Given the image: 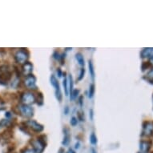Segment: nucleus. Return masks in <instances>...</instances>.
<instances>
[{"label":"nucleus","instance_id":"nucleus-8","mask_svg":"<svg viewBox=\"0 0 153 153\" xmlns=\"http://www.w3.org/2000/svg\"><path fill=\"white\" fill-rule=\"evenodd\" d=\"M25 124L27 126V128H30L35 132H40L43 130V126L37 123L35 120H28L26 122Z\"/></svg>","mask_w":153,"mask_h":153},{"label":"nucleus","instance_id":"nucleus-22","mask_svg":"<svg viewBox=\"0 0 153 153\" xmlns=\"http://www.w3.org/2000/svg\"><path fill=\"white\" fill-rule=\"evenodd\" d=\"M79 92V90H74L73 91L72 94L71 95V100H74L75 98L77 97V95H78Z\"/></svg>","mask_w":153,"mask_h":153},{"label":"nucleus","instance_id":"nucleus-2","mask_svg":"<svg viewBox=\"0 0 153 153\" xmlns=\"http://www.w3.org/2000/svg\"><path fill=\"white\" fill-rule=\"evenodd\" d=\"M19 110L21 115L24 117L27 118H30L34 115V110L33 108L29 105H26V104H21L19 106Z\"/></svg>","mask_w":153,"mask_h":153},{"label":"nucleus","instance_id":"nucleus-9","mask_svg":"<svg viewBox=\"0 0 153 153\" xmlns=\"http://www.w3.org/2000/svg\"><path fill=\"white\" fill-rule=\"evenodd\" d=\"M31 143H32L33 148H34L35 153H42V152H43L44 148H45L44 141L40 140V139H38V140L31 141Z\"/></svg>","mask_w":153,"mask_h":153},{"label":"nucleus","instance_id":"nucleus-31","mask_svg":"<svg viewBox=\"0 0 153 153\" xmlns=\"http://www.w3.org/2000/svg\"><path fill=\"white\" fill-rule=\"evenodd\" d=\"M90 116H91V120H93V110L91 109L90 110Z\"/></svg>","mask_w":153,"mask_h":153},{"label":"nucleus","instance_id":"nucleus-33","mask_svg":"<svg viewBox=\"0 0 153 153\" xmlns=\"http://www.w3.org/2000/svg\"><path fill=\"white\" fill-rule=\"evenodd\" d=\"M67 153H75V151H73L71 148H70V149H68V152Z\"/></svg>","mask_w":153,"mask_h":153},{"label":"nucleus","instance_id":"nucleus-29","mask_svg":"<svg viewBox=\"0 0 153 153\" xmlns=\"http://www.w3.org/2000/svg\"><path fill=\"white\" fill-rule=\"evenodd\" d=\"M78 118H79V120H80V121H83V120H84V119H83V117H82V114H81V113H79V112H78Z\"/></svg>","mask_w":153,"mask_h":153},{"label":"nucleus","instance_id":"nucleus-3","mask_svg":"<svg viewBox=\"0 0 153 153\" xmlns=\"http://www.w3.org/2000/svg\"><path fill=\"white\" fill-rule=\"evenodd\" d=\"M51 83L52 84V86L55 88V95H56V98L59 102L62 100V93H61L60 88H59V84L57 80V79L55 78V76L54 75H51Z\"/></svg>","mask_w":153,"mask_h":153},{"label":"nucleus","instance_id":"nucleus-23","mask_svg":"<svg viewBox=\"0 0 153 153\" xmlns=\"http://www.w3.org/2000/svg\"><path fill=\"white\" fill-rule=\"evenodd\" d=\"M147 78L149 79V81L153 80V69H152V70L147 74Z\"/></svg>","mask_w":153,"mask_h":153},{"label":"nucleus","instance_id":"nucleus-13","mask_svg":"<svg viewBox=\"0 0 153 153\" xmlns=\"http://www.w3.org/2000/svg\"><path fill=\"white\" fill-rule=\"evenodd\" d=\"M75 58H76V59L78 61V63L79 65H84V59H83V55H82L81 53H77V54L75 55Z\"/></svg>","mask_w":153,"mask_h":153},{"label":"nucleus","instance_id":"nucleus-37","mask_svg":"<svg viewBox=\"0 0 153 153\" xmlns=\"http://www.w3.org/2000/svg\"><path fill=\"white\" fill-rule=\"evenodd\" d=\"M152 136H153V131H152Z\"/></svg>","mask_w":153,"mask_h":153},{"label":"nucleus","instance_id":"nucleus-4","mask_svg":"<svg viewBox=\"0 0 153 153\" xmlns=\"http://www.w3.org/2000/svg\"><path fill=\"white\" fill-rule=\"evenodd\" d=\"M152 131H153L152 121H145L143 124V132H142V136H152Z\"/></svg>","mask_w":153,"mask_h":153},{"label":"nucleus","instance_id":"nucleus-19","mask_svg":"<svg viewBox=\"0 0 153 153\" xmlns=\"http://www.w3.org/2000/svg\"><path fill=\"white\" fill-rule=\"evenodd\" d=\"M63 88H64V91H65L66 95H68V79H67V77L65 76V78L63 79Z\"/></svg>","mask_w":153,"mask_h":153},{"label":"nucleus","instance_id":"nucleus-28","mask_svg":"<svg viewBox=\"0 0 153 153\" xmlns=\"http://www.w3.org/2000/svg\"><path fill=\"white\" fill-rule=\"evenodd\" d=\"M57 74H58L59 77H61V76H62V71H61L60 68H58V69H57Z\"/></svg>","mask_w":153,"mask_h":153},{"label":"nucleus","instance_id":"nucleus-12","mask_svg":"<svg viewBox=\"0 0 153 153\" xmlns=\"http://www.w3.org/2000/svg\"><path fill=\"white\" fill-rule=\"evenodd\" d=\"M32 70L33 65L30 63H29V62H27V63H25V64L23 65V71L25 75H30V73L32 72Z\"/></svg>","mask_w":153,"mask_h":153},{"label":"nucleus","instance_id":"nucleus-7","mask_svg":"<svg viewBox=\"0 0 153 153\" xmlns=\"http://www.w3.org/2000/svg\"><path fill=\"white\" fill-rule=\"evenodd\" d=\"M21 100L23 103V104L29 105L30 103H33L35 101V95L31 92H24L21 96Z\"/></svg>","mask_w":153,"mask_h":153},{"label":"nucleus","instance_id":"nucleus-1","mask_svg":"<svg viewBox=\"0 0 153 153\" xmlns=\"http://www.w3.org/2000/svg\"><path fill=\"white\" fill-rule=\"evenodd\" d=\"M11 78V71L7 65H2L0 67V83H6Z\"/></svg>","mask_w":153,"mask_h":153},{"label":"nucleus","instance_id":"nucleus-14","mask_svg":"<svg viewBox=\"0 0 153 153\" xmlns=\"http://www.w3.org/2000/svg\"><path fill=\"white\" fill-rule=\"evenodd\" d=\"M88 67H89V71H90L91 76L92 79H95V70H94V66H93L92 62L91 60L88 61Z\"/></svg>","mask_w":153,"mask_h":153},{"label":"nucleus","instance_id":"nucleus-32","mask_svg":"<svg viewBox=\"0 0 153 153\" xmlns=\"http://www.w3.org/2000/svg\"><path fill=\"white\" fill-rule=\"evenodd\" d=\"M68 107H66L65 110H64V114H65V115H68Z\"/></svg>","mask_w":153,"mask_h":153},{"label":"nucleus","instance_id":"nucleus-18","mask_svg":"<svg viewBox=\"0 0 153 153\" xmlns=\"http://www.w3.org/2000/svg\"><path fill=\"white\" fill-rule=\"evenodd\" d=\"M90 141L92 144H96V143H97V138H96V136L95 135V133H92L91 135Z\"/></svg>","mask_w":153,"mask_h":153},{"label":"nucleus","instance_id":"nucleus-15","mask_svg":"<svg viewBox=\"0 0 153 153\" xmlns=\"http://www.w3.org/2000/svg\"><path fill=\"white\" fill-rule=\"evenodd\" d=\"M69 141H70V136H69V134H68V131H67V132L65 133V136H64V139H63V145H68V143H69Z\"/></svg>","mask_w":153,"mask_h":153},{"label":"nucleus","instance_id":"nucleus-34","mask_svg":"<svg viewBox=\"0 0 153 153\" xmlns=\"http://www.w3.org/2000/svg\"><path fill=\"white\" fill-rule=\"evenodd\" d=\"M6 117H10V112L6 113Z\"/></svg>","mask_w":153,"mask_h":153},{"label":"nucleus","instance_id":"nucleus-36","mask_svg":"<svg viewBox=\"0 0 153 153\" xmlns=\"http://www.w3.org/2000/svg\"><path fill=\"white\" fill-rule=\"evenodd\" d=\"M91 152H92V153H95V150L94 148H91Z\"/></svg>","mask_w":153,"mask_h":153},{"label":"nucleus","instance_id":"nucleus-21","mask_svg":"<svg viewBox=\"0 0 153 153\" xmlns=\"http://www.w3.org/2000/svg\"><path fill=\"white\" fill-rule=\"evenodd\" d=\"M151 66V63L149 62H143V64H142V71H145L146 69H148L149 67Z\"/></svg>","mask_w":153,"mask_h":153},{"label":"nucleus","instance_id":"nucleus-20","mask_svg":"<svg viewBox=\"0 0 153 153\" xmlns=\"http://www.w3.org/2000/svg\"><path fill=\"white\" fill-rule=\"evenodd\" d=\"M69 85H70V94L71 95L73 92V80L71 75H69Z\"/></svg>","mask_w":153,"mask_h":153},{"label":"nucleus","instance_id":"nucleus-26","mask_svg":"<svg viewBox=\"0 0 153 153\" xmlns=\"http://www.w3.org/2000/svg\"><path fill=\"white\" fill-rule=\"evenodd\" d=\"M53 57H54L55 59H59L61 58L60 55H59V54L57 51H55V52L54 53V55H53Z\"/></svg>","mask_w":153,"mask_h":153},{"label":"nucleus","instance_id":"nucleus-11","mask_svg":"<svg viewBox=\"0 0 153 153\" xmlns=\"http://www.w3.org/2000/svg\"><path fill=\"white\" fill-rule=\"evenodd\" d=\"M140 55L142 58L153 59V48H144V49L141 51Z\"/></svg>","mask_w":153,"mask_h":153},{"label":"nucleus","instance_id":"nucleus-30","mask_svg":"<svg viewBox=\"0 0 153 153\" xmlns=\"http://www.w3.org/2000/svg\"><path fill=\"white\" fill-rule=\"evenodd\" d=\"M83 96H80V97H79V104H80V106H83Z\"/></svg>","mask_w":153,"mask_h":153},{"label":"nucleus","instance_id":"nucleus-16","mask_svg":"<svg viewBox=\"0 0 153 153\" xmlns=\"http://www.w3.org/2000/svg\"><path fill=\"white\" fill-rule=\"evenodd\" d=\"M95 94V85L94 84H91L90 88H89V98H92Z\"/></svg>","mask_w":153,"mask_h":153},{"label":"nucleus","instance_id":"nucleus-24","mask_svg":"<svg viewBox=\"0 0 153 153\" xmlns=\"http://www.w3.org/2000/svg\"><path fill=\"white\" fill-rule=\"evenodd\" d=\"M77 123H78L77 118H75V117H72V118L71 119V125L76 126L77 125Z\"/></svg>","mask_w":153,"mask_h":153},{"label":"nucleus","instance_id":"nucleus-35","mask_svg":"<svg viewBox=\"0 0 153 153\" xmlns=\"http://www.w3.org/2000/svg\"><path fill=\"white\" fill-rule=\"evenodd\" d=\"M79 148V143H75V148Z\"/></svg>","mask_w":153,"mask_h":153},{"label":"nucleus","instance_id":"nucleus-17","mask_svg":"<svg viewBox=\"0 0 153 153\" xmlns=\"http://www.w3.org/2000/svg\"><path fill=\"white\" fill-rule=\"evenodd\" d=\"M37 103L38 104H39V105H42L43 103V94L42 93H39L38 94V100H37Z\"/></svg>","mask_w":153,"mask_h":153},{"label":"nucleus","instance_id":"nucleus-6","mask_svg":"<svg viewBox=\"0 0 153 153\" xmlns=\"http://www.w3.org/2000/svg\"><path fill=\"white\" fill-rule=\"evenodd\" d=\"M24 83L28 89H36V78L34 75H27Z\"/></svg>","mask_w":153,"mask_h":153},{"label":"nucleus","instance_id":"nucleus-10","mask_svg":"<svg viewBox=\"0 0 153 153\" xmlns=\"http://www.w3.org/2000/svg\"><path fill=\"white\" fill-rule=\"evenodd\" d=\"M152 145V142L151 141H141L140 143V151L139 153H148Z\"/></svg>","mask_w":153,"mask_h":153},{"label":"nucleus","instance_id":"nucleus-5","mask_svg":"<svg viewBox=\"0 0 153 153\" xmlns=\"http://www.w3.org/2000/svg\"><path fill=\"white\" fill-rule=\"evenodd\" d=\"M15 60L19 63H25L28 59V54L27 51L23 50L19 51L15 55Z\"/></svg>","mask_w":153,"mask_h":153},{"label":"nucleus","instance_id":"nucleus-25","mask_svg":"<svg viewBox=\"0 0 153 153\" xmlns=\"http://www.w3.org/2000/svg\"><path fill=\"white\" fill-rule=\"evenodd\" d=\"M84 73H85V69L84 68H82L80 71V73H79V80H81L83 78V76H84Z\"/></svg>","mask_w":153,"mask_h":153},{"label":"nucleus","instance_id":"nucleus-27","mask_svg":"<svg viewBox=\"0 0 153 153\" xmlns=\"http://www.w3.org/2000/svg\"><path fill=\"white\" fill-rule=\"evenodd\" d=\"M23 153H35V152L34 149H29V148H27Z\"/></svg>","mask_w":153,"mask_h":153}]
</instances>
